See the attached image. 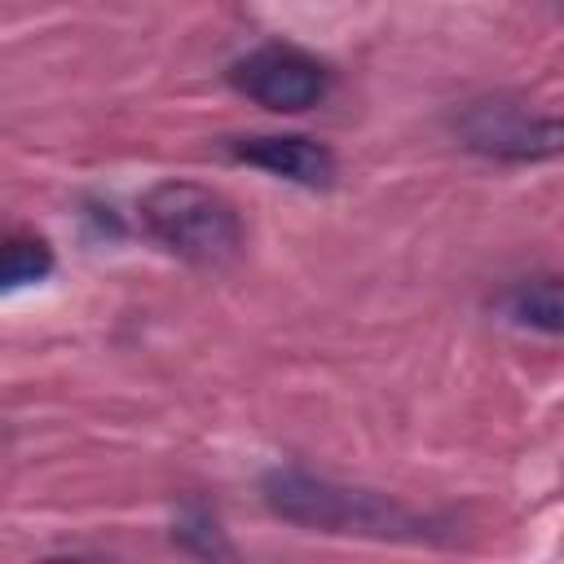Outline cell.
Wrapping results in <instances>:
<instances>
[{
	"instance_id": "6da1fadb",
	"label": "cell",
	"mask_w": 564,
	"mask_h": 564,
	"mask_svg": "<svg viewBox=\"0 0 564 564\" xmlns=\"http://www.w3.org/2000/svg\"><path fill=\"white\" fill-rule=\"evenodd\" d=\"M264 502L304 529H326V533H375V538H423L419 516L401 511L388 498H375L366 489H344L322 476L278 467L264 476Z\"/></svg>"
},
{
	"instance_id": "7a4b0ae2",
	"label": "cell",
	"mask_w": 564,
	"mask_h": 564,
	"mask_svg": "<svg viewBox=\"0 0 564 564\" xmlns=\"http://www.w3.org/2000/svg\"><path fill=\"white\" fill-rule=\"evenodd\" d=\"M141 225L163 251L189 264H229L242 247L238 212L216 189L194 181L154 185L141 198Z\"/></svg>"
},
{
	"instance_id": "3957f363",
	"label": "cell",
	"mask_w": 564,
	"mask_h": 564,
	"mask_svg": "<svg viewBox=\"0 0 564 564\" xmlns=\"http://www.w3.org/2000/svg\"><path fill=\"white\" fill-rule=\"evenodd\" d=\"M229 84L260 101L264 110H282V115H295V110H308L326 97L330 88V70L300 53V48H286V44H264L247 57H238L229 66Z\"/></svg>"
},
{
	"instance_id": "277c9868",
	"label": "cell",
	"mask_w": 564,
	"mask_h": 564,
	"mask_svg": "<svg viewBox=\"0 0 564 564\" xmlns=\"http://www.w3.org/2000/svg\"><path fill=\"white\" fill-rule=\"evenodd\" d=\"M458 132L471 150L498 159H538V154H555L560 145V123L533 119L529 106L520 101H476L463 110Z\"/></svg>"
},
{
	"instance_id": "5b68a950",
	"label": "cell",
	"mask_w": 564,
	"mask_h": 564,
	"mask_svg": "<svg viewBox=\"0 0 564 564\" xmlns=\"http://www.w3.org/2000/svg\"><path fill=\"white\" fill-rule=\"evenodd\" d=\"M229 150L234 159L264 167L273 176H286L295 185H330L335 176V154L308 137H242Z\"/></svg>"
},
{
	"instance_id": "8992f818",
	"label": "cell",
	"mask_w": 564,
	"mask_h": 564,
	"mask_svg": "<svg viewBox=\"0 0 564 564\" xmlns=\"http://www.w3.org/2000/svg\"><path fill=\"white\" fill-rule=\"evenodd\" d=\"M53 273V247L44 238H0V291H18L44 282Z\"/></svg>"
},
{
	"instance_id": "52a82bcc",
	"label": "cell",
	"mask_w": 564,
	"mask_h": 564,
	"mask_svg": "<svg viewBox=\"0 0 564 564\" xmlns=\"http://www.w3.org/2000/svg\"><path fill=\"white\" fill-rule=\"evenodd\" d=\"M507 313L524 326H538L546 335L560 330V282L546 273V278H524L511 286L507 295Z\"/></svg>"
}]
</instances>
